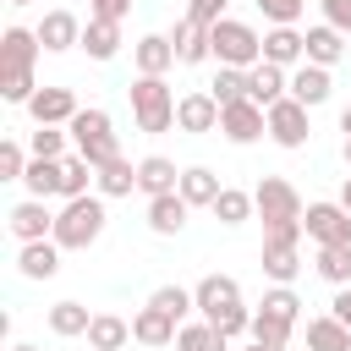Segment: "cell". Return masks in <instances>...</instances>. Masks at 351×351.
<instances>
[{
    "mask_svg": "<svg viewBox=\"0 0 351 351\" xmlns=\"http://www.w3.org/2000/svg\"><path fill=\"white\" fill-rule=\"evenodd\" d=\"M192 296H197V318H208V324L225 329L230 340L252 329V307L241 302V285H236L230 274H203V280L192 285Z\"/></svg>",
    "mask_w": 351,
    "mask_h": 351,
    "instance_id": "obj_1",
    "label": "cell"
},
{
    "mask_svg": "<svg viewBox=\"0 0 351 351\" xmlns=\"http://www.w3.org/2000/svg\"><path fill=\"white\" fill-rule=\"evenodd\" d=\"M104 197L99 192H82V197H66L60 203V214H55V241L66 247V252H88L99 236H104Z\"/></svg>",
    "mask_w": 351,
    "mask_h": 351,
    "instance_id": "obj_2",
    "label": "cell"
},
{
    "mask_svg": "<svg viewBox=\"0 0 351 351\" xmlns=\"http://www.w3.org/2000/svg\"><path fill=\"white\" fill-rule=\"evenodd\" d=\"M296 324H302V302H296V291H291V285H274V291H263V302L252 307V329H247V340L291 346Z\"/></svg>",
    "mask_w": 351,
    "mask_h": 351,
    "instance_id": "obj_3",
    "label": "cell"
},
{
    "mask_svg": "<svg viewBox=\"0 0 351 351\" xmlns=\"http://www.w3.org/2000/svg\"><path fill=\"white\" fill-rule=\"evenodd\" d=\"M126 99H132V121H137V132L159 137V132L176 126V93H170L165 77H132V82H126Z\"/></svg>",
    "mask_w": 351,
    "mask_h": 351,
    "instance_id": "obj_4",
    "label": "cell"
},
{
    "mask_svg": "<svg viewBox=\"0 0 351 351\" xmlns=\"http://www.w3.org/2000/svg\"><path fill=\"white\" fill-rule=\"evenodd\" d=\"M71 148L99 170V165H110L115 154H121V143H115V121H110V110H99V104H82L77 115H71Z\"/></svg>",
    "mask_w": 351,
    "mask_h": 351,
    "instance_id": "obj_5",
    "label": "cell"
},
{
    "mask_svg": "<svg viewBox=\"0 0 351 351\" xmlns=\"http://www.w3.org/2000/svg\"><path fill=\"white\" fill-rule=\"evenodd\" d=\"M208 38H214V66H241L247 71V66L263 60V33L241 16H219L208 27Z\"/></svg>",
    "mask_w": 351,
    "mask_h": 351,
    "instance_id": "obj_6",
    "label": "cell"
},
{
    "mask_svg": "<svg viewBox=\"0 0 351 351\" xmlns=\"http://www.w3.org/2000/svg\"><path fill=\"white\" fill-rule=\"evenodd\" d=\"M302 230H307V241L313 247H351V208L346 203H307V214H302Z\"/></svg>",
    "mask_w": 351,
    "mask_h": 351,
    "instance_id": "obj_7",
    "label": "cell"
},
{
    "mask_svg": "<svg viewBox=\"0 0 351 351\" xmlns=\"http://www.w3.org/2000/svg\"><path fill=\"white\" fill-rule=\"evenodd\" d=\"M219 137H225V143H236V148H247V143L269 137V110H263V104H252V99L225 104V110H219Z\"/></svg>",
    "mask_w": 351,
    "mask_h": 351,
    "instance_id": "obj_8",
    "label": "cell"
},
{
    "mask_svg": "<svg viewBox=\"0 0 351 351\" xmlns=\"http://www.w3.org/2000/svg\"><path fill=\"white\" fill-rule=\"evenodd\" d=\"M252 203H258V219L263 225H274V219H302L307 208H302V192L285 181V176H263L258 186H252Z\"/></svg>",
    "mask_w": 351,
    "mask_h": 351,
    "instance_id": "obj_9",
    "label": "cell"
},
{
    "mask_svg": "<svg viewBox=\"0 0 351 351\" xmlns=\"http://www.w3.org/2000/svg\"><path fill=\"white\" fill-rule=\"evenodd\" d=\"M307 137H313L307 104H296L291 93H285L280 104H269V143H280V148H307Z\"/></svg>",
    "mask_w": 351,
    "mask_h": 351,
    "instance_id": "obj_10",
    "label": "cell"
},
{
    "mask_svg": "<svg viewBox=\"0 0 351 351\" xmlns=\"http://www.w3.org/2000/svg\"><path fill=\"white\" fill-rule=\"evenodd\" d=\"M5 225H11V236H16V241H44V236H55L49 197H22V203H11Z\"/></svg>",
    "mask_w": 351,
    "mask_h": 351,
    "instance_id": "obj_11",
    "label": "cell"
},
{
    "mask_svg": "<svg viewBox=\"0 0 351 351\" xmlns=\"http://www.w3.org/2000/svg\"><path fill=\"white\" fill-rule=\"evenodd\" d=\"M22 110L33 115V126H71V115H77L82 104H77V93H71V88H38Z\"/></svg>",
    "mask_w": 351,
    "mask_h": 351,
    "instance_id": "obj_12",
    "label": "cell"
},
{
    "mask_svg": "<svg viewBox=\"0 0 351 351\" xmlns=\"http://www.w3.org/2000/svg\"><path fill=\"white\" fill-rule=\"evenodd\" d=\"M176 126H181V132H192V137H203V132H219V99H214L208 88H197V93H181V99H176Z\"/></svg>",
    "mask_w": 351,
    "mask_h": 351,
    "instance_id": "obj_13",
    "label": "cell"
},
{
    "mask_svg": "<svg viewBox=\"0 0 351 351\" xmlns=\"http://www.w3.org/2000/svg\"><path fill=\"white\" fill-rule=\"evenodd\" d=\"M60 241L44 236V241H16V274L22 280H55L60 274Z\"/></svg>",
    "mask_w": 351,
    "mask_h": 351,
    "instance_id": "obj_14",
    "label": "cell"
},
{
    "mask_svg": "<svg viewBox=\"0 0 351 351\" xmlns=\"http://www.w3.org/2000/svg\"><path fill=\"white\" fill-rule=\"evenodd\" d=\"M132 66H137V77H165L170 66H181L176 60V38L170 33H143L132 44Z\"/></svg>",
    "mask_w": 351,
    "mask_h": 351,
    "instance_id": "obj_15",
    "label": "cell"
},
{
    "mask_svg": "<svg viewBox=\"0 0 351 351\" xmlns=\"http://www.w3.org/2000/svg\"><path fill=\"white\" fill-rule=\"evenodd\" d=\"M285 93H291V71H285V66H274V60L247 66V99H252V104L269 110V104H280Z\"/></svg>",
    "mask_w": 351,
    "mask_h": 351,
    "instance_id": "obj_16",
    "label": "cell"
},
{
    "mask_svg": "<svg viewBox=\"0 0 351 351\" xmlns=\"http://www.w3.org/2000/svg\"><path fill=\"white\" fill-rule=\"evenodd\" d=\"M186 214H192V203H186L181 192H159V197H148V208H143V219H148L154 236H181V230H186Z\"/></svg>",
    "mask_w": 351,
    "mask_h": 351,
    "instance_id": "obj_17",
    "label": "cell"
},
{
    "mask_svg": "<svg viewBox=\"0 0 351 351\" xmlns=\"http://www.w3.org/2000/svg\"><path fill=\"white\" fill-rule=\"evenodd\" d=\"M176 335H181V324H176L165 307L143 302V307L132 313V340H137V346H176Z\"/></svg>",
    "mask_w": 351,
    "mask_h": 351,
    "instance_id": "obj_18",
    "label": "cell"
},
{
    "mask_svg": "<svg viewBox=\"0 0 351 351\" xmlns=\"http://www.w3.org/2000/svg\"><path fill=\"white\" fill-rule=\"evenodd\" d=\"M170 38H176V60H181V66H203V60H214V38H208V22H197V16H181Z\"/></svg>",
    "mask_w": 351,
    "mask_h": 351,
    "instance_id": "obj_19",
    "label": "cell"
},
{
    "mask_svg": "<svg viewBox=\"0 0 351 351\" xmlns=\"http://www.w3.org/2000/svg\"><path fill=\"white\" fill-rule=\"evenodd\" d=\"M263 60L296 71V66L307 60V33H302V27H269V33H263Z\"/></svg>",
    "mask_w": 351,
    "mask_h": 351,
    "instance_id": "obj_20",
    "label": "cell"
},
{
    "mask_svg": "<svg viewBox=\"0 0 351 351\" xmlns=\"http://www.w3.org/2000/svg\"><path fill=\"white\" fill-rule=\"evenodd\" d=\"M38 44H44V55L77 49V44H82V22H77L71 11H44V22H38Z\"/></svg>",
    "mask_w": 351,
    "mask_h": 351,
    "instance_id": "obj_21",
    "label": "cell"
},
{
    "mask_svg": "<svg viewBox=\"0 0 351 351\" xmlns=\"http://www.w3.org/2000/svg\"><path fill=\"white\" fill-rule=\"evenodd\" d=\"M329 93H335V82H329V66H313V60H302V66L291 71V99H296V104L318 110Z\"/></svg>",
    "mask_w": 351,
    "mask_h": 351,
    "instance_id": "obj_22",
    "label": "cell"
},
{
    "mask_svg": "<svg viewBox=\"0 0 351 351\" xmlns=\"http://www.w3.org/2000/svg\"><path fill=\"white\" fill-rule=\"evenodd\" d=\"M77 49H88V60H115V55H121V22H110V16H88Z\"/></svg>",
    "mask_w": 351,
    "mask_h": 351,
    "instance_id": "obj_23",
    "label": "cell"
},
{
    "mask_svg": "<svg viewBox=\"0 0 351 351\" xmlns=\"http://www.w3.org/2000/svg\"><path fill=\"white\" fill-rule=\"evenodd\" d=\"M38 55H44L38 27H16V22H11V27L0 33V71H5V66H33Z\"/></svg>",
    "mask_w": 351,
    "mask_h": 351,
    "instance_id": "obj_24",
    "label": "cell"
},
{
    "mask_svg": "<svg viewBox=\"0 0 351 351\" xmlns=\"http://www.w3.org/2000/svg\"><path fill=\"white\" fill-rule=\"evenodd\" d=\"M181 186V170H176V159H165V154H148V159H137V192L143 197H159V192H176Z\"/></svg>",
    "mask_w": 351,
    "mask_h": 351,
    "instance_id": "obj_25",
    "label": "cell"
},
{
    "mask_svg": "<svg viewBox=\"0 0 351 351\" xmlns=\"http://www.w3.org/2000/svg\"><path fill=\"white\" fill-rule=\"evenodd\" d=\"M307 60L313 66H340L346 60V33L340 27H329V22H318V27H307Z\"/></svg>",
    "mask_w": 351,
    "mask_h": 351,
    "instance_id": "obj_26",
    "label": "cell"
},
{
    "mask_svg": "<svg viewBox=\"0 0 351 351\" xmlns=\"http://www.w3.org/2000/svg\"><path fill=\"white\" fill-rule=\"evenodd\" d=\"M93 192H99V197H132V192H137V165H132L126 154H115L110 165H99Z\"/></svg>",
    "mask_w": 351,
    "mask_h": 351,
    "instance_id": "obj_27",
    "label": "cell"
},
{
    "mask_svg": "<svg viewBox=\"0 0 351 351\" xmlns=\"http://www.w3.org/2000/svg\"><path fill=\"white\" fill-rule=\"evenodd\" d=\"M192 208H214V197H219V176L208 170V165H186L181 170V186H176Z\"/></svg>",
    "mask_w": 351,
    "mask_h": 351,
    "instance_id": "obj_28",
    "label": "cell"
},
{
    "mask_svg": "<svg viewBox=\"0 0 351 351\" xmlns=\"http://www.w3.org/2000/svg\"><path fill=\"white\" fill-rule=\"evenodd\" d=\"M225 230H236V225H247L252 214H258V203H252V192H241V186H219V197H214V208H208Z\"/></svg>",
    "mask_w": 351,
    "mask_h": 351,
    "instance_id": "obj_29",
    "label": "cell"
},
{
    "mask_svg": "<svg viewBox=\"0 0 351 351\" xmlns=\"http://www.w3.org/2000/svg\"><path fill=\"white\" fill-rule=\"evenodd\" d=\"M263 274H269L274 285H291V280L302 274V247H291V241H263Z\"/></svg>",
    "mask_w": 351,
    "mask_h": 351,
    "instance_id": "obj_30",
    "label": "cell"
},
{
    "mask_svg": "<svg viewBox=\"0 0 351 351\" xmlns=\"http://www.w3.org/2000/svg\"><path fill=\"white\" fill-rule=\"evenodd\" d=\"M126 340H132V324L121 313H93V324H88V346L93 351H126Z\"/></svg>",
    "mask_w": 351,
    "mask_h": 351,
    "instance_id": "obj_31",
    "label": "cell"
},
{
    "mask_svg": "<svg viewBox=\"0 0 351 351\" xmlns=\"http://www.w3.org/2000/svg\"><path fill=\"white\" fill-rule=\"evenodd\" d=\"M307 351H351V329L335 313H318L307 318Z\"/></svg>",
    "mask_w": 351,
    "mask_h": 351,
    "instance_id": "obj_32",
    "label": "cell"
},
{
    "mask_svg": "<svg viewBox=\"0 0 351 351\" xmlns=\"http://www.w3.org/2000/svg\"><path fill=\"white\" fill-rule=\"evenodd\" d=\"M176 351H230V335H225V329H214L208 318H192V324H181Z\"/></svg>",
    "mask_w": 351,
    "mask_h": 351,
    "instance_id": "obj_33",
    "label": "cell"
},
{
    "mask_svg": "<svg viewBox=\"0 0 351 351\" xmlns=\"http://www.w3.org/2000/svg\"><path fill=\"white\" fill-rule=\"evenodd\" d=\"M88 324H93V313H88L82 302H55V307H49V335H60V340L88 335Z\"/></svg>",
    "mask_w": 351,
    "mask_h": 351,
    "instance_id": "obj_34",
    "label": "cell"
},
{
    "mask_svg": "<svg viewBox=\"0 0 351 351\" xmlns=\"http://www.w3.org/2000/svg\"><path fill=\"white\" fill-rule=\"evenodd\" d=\"M27 197H60V159H27Z\"/></svg>",
    "mask_w": 351,
    "mask_h": 351,
    "instance_id": "obj_35",
    "label": "cell"
},
{
    "mask_svg": "<svg viewBox=\"0 0 351 351\" xmlns=\"http://www.w3.org/2000/svg\"><path fill=\"white\" fill-rule=\"evenodd\" d=\"M93 181H99V170H93V165H88V159L71 148V154L60 159V197H82Z\"/></svg>",
    "mask_w": 351,
    "mask_h": 351,
    "instance_id": "obj_36",
    "label": "cell"
},
{
    "mask_svg": "<svg viewBox=\"0 0 351 351\" xmlns=\"http://www.w3.org/2000/svg\"><path fill=\"white\" fill-rule=\"evenodd\" d=\"M27 148H33V159H66L71 154V132L66 126H33Z\"/></svg>",
    "mask_w": 351,
    "mask_h": 351,
    "instance_id": "obj_37",
    "label": "cell"
},
{
    "mask_svg": "<svg viewBox=\"0 0 351 351\" xmlns=\"http://www.w3.org/2000/svg\"><path fill=\"white\" fill-rule=\"evenodd\" d=\"M313 269L329 285H351V247H318L313 252Z\"/></svg>",
    "mask_w": 351,
    "mask_h": 351,
    "instance_id": "obj_38",
    "label": "cell"
},
{
    "mask_svg": "<svg viewBox=\"0 0 351 351\" xmlns=\"http://www.w3.org/2000/svg\"><path fill=\"white\" fill-rule=\"evenodd\" d=\"M33 93H38L33 66H5V71H0V99H5V104H27Z\"/></svg>",
    "mask_w": 351,
    "mask_h": 351,
    "instance_id": "obj_39",
    "label": "cell"
},
{
    "mask_svg": "<svg viewBox=\"0 0 351 351\" xmlns=\"http://www.w3.org/2000/svg\"><path fill=\"white\" fill-rule=\"evenodd\" d=\"M208 93L219 99V110H225V104H236V99H247V71H241V66H219V71H214V82H208Z\"/></svg>",
    "mask_w": 351,
    "mask_h": 351,
    "instance_id": "obj_40",
    "label": "cell"
},
{
    "mask_svg": "<svg viewBox=\"0 0 351 351\" xmlns=\"http://www.w3.org/2000/svg\"><path fill=\"white\" fill-rule=\"evenodd\" d=\"M148 302H154V307H165V313H170L176 324H186V313H197V296H192L186 285H159V291H154Z\"/></svg>",
    "mask_w": 351,
    "mask_h": 351,
    "instance_id": "obj_41",
    "label": "cell"
},
{
    "mask_svg": "<svg viewBox=\"0 0 351 351\" xmlns=\"http://www.w3.org/2000/svg\"><path fill=\"white\" fill-rule=\"evenodd\" d=\"M27 159H33V148H22L16 137H5L0 143V181H22L27 176Z\"/></svg>",
    "mask_w": 351,
    "mask_h": 351,
    "instance_id": "obj_42",
    "label": "cell"
},
{
    "mask_svg": "<svg viewBox=\"0 0 351 351\" xmlns=\"http://www.w3.org/2000/svg\"><path fill=\"white\" fill-rule=\"evenodd\" d=\"M258 11L269 16V27H296L302 11H307V0H258Z\"/></svg>",
    "mask_w": 351,
    "mask_h": 351,
    "instance_id": "obj_43",
    "label": "cell"
},
{
    "mask_svg": "<svg viewBox=\"0 0 351 351\" xmlns=\"http://www.w3.org/2000/svg\"><path fill=\"white\" fill-rule=\"evenodd\" d=\"M302 219H274V225H263V241H291V247H302Z\"/></svg>",
    "mask_w": 351,
    "mask_h": 351,
    "instance_id": "obj_44",
    "label": "cell"
},
{
    "mask_svg": "<svg viewBox=\"0 0 351 351\" xmlns=\"http://www.w3.org/2000/svg\"><path fill=\"white\" fill-rule=\"evenodd\" d=\"M225 5H230V0H186V16H197V22L214 27V22L225 16Z\"/></svg>",
    "mask_w": 351,
    "mask_h": 351,
    "instance_id": "obj_45",
    "label": "cell"
},
{
    "mask_svg": "<svg viewBox=\"0 0 351 351\" xmlns=\"http://www.w3.org/2000/svg\"><path fill=\"white\" fill-rule=\"evenodd\" d=\"M318 5H324V22H329V27L351 33V0H318Z\"/></svg>",
    "mask_w": 351,
    "mask_h": 351,
    "instance_id": "obj_46",
    "label": "cell"
},
{
    "mask_svg": "<svg viewBox=\"0 0 351 351\" xmlns=\"http://www.w3.org/2000/svg\"><path fill=\"white\" fill-rule=\"evenodd\" d=\"M132 0H88V16H110V22H126Z\"/></svg>",
    "mask_w": 351,
    "mask_h": 351,
    "instance_id": "obj_47",
    "label": "cell"
},
{
    "mask_svg": "<svg viewBox=\"0 0 351 351\" xmlns=\"http://www.w3.org/2000/svg\"><path fill=\"white\" fill-rule=\"evenodd\" d=\"M329 313H335V318L351 329V285H335V302H329Z\"/></svg>",
    "mask_w": 351,
    "mask_h": 351,
    "instance_id": "obj_48",
    "label": "cell"
},
{
    "mask_svg": "<svg viewBox=\"0 0 351 351\" xmlns=\"http://www.w3.org/2000/svg\"><path fill=\"white\" fill-rule=\"evenodd\" d=\"M241 351H285V346H263V340H247Z\"/></svg>",
    "mask_w": 351,
    "mask_h": 351,
    "instance_id": "obj_49",
    "label": "cell"
},
{
    "mask_svg": "<svg viewBox=\"0 0 351 351\" xmlns=\"http://www.w3.org/2000/svg\"><path fill=\"white\" fill-rule=\"evenodd\" d=\"M340 132H346V137H351V104H346V110H340Z\"/></svg>",
    "mask_w": 351,
    "mask_h": 351,
    "instance_id": "obj_50",
    "label": "cell"
},
{
    "mask_svg": "<svg viewBox=\"0 0 351 351\" xmlns=\"http://www.w3.org/2000/svg\"><path fill=\"white\" fill-rule=\"evenodd\" d=\"M340 203H346V208H351V176H346V186H340Z\"/></svg>",
    "mask_w": 351,
    "mask_h": 351,
    "instance_id": "obj_51",
    "label": "cell"
},
{
    "mask_svg": "<svg viewBox=\"0 0 351 351\" xmlns=\"http://www.w3.org/2000/svg\"><path fill=\"white\" fill-rule=\"evenodd\" d=\"M5 5H33V0H5Z\"/></svg>",
    "mask_w": 351,
    "mask_h": 351,
    "instance_id": "obj_52",
    "label": "cell"
},
{
    "mask_svg": "<svg viewBox=\"0 0 351 351\" xmlns=\"http://www.w3.org/2000/svg\"><path fill=\"white\" fill-rule=\"evenodd\" d=\"M346 165H351V137H346Z\"/></svg>",
    "mask_w": 351,
    "mask_h": 351,
    "instance_id": "obj_53",
    "label": "cell"
},
{
    "mask_svg": "<svg viewBox=\"0 0 351 351\" xmlns=\"http://www.w3.org/2000/svg\"><path fill=\"white\" fill-rule=\"evenodd\" d=\"M11 351H38V346H11Z\"/></svg>",
    "mask_w": 351,
    "mask_h": 351,
    "instance_id": "obj_54",
    "label": "cell"
},
{
    "mask_svg": "<svg viewBox=\"0 0 351 351\" xmlns=\"http://www.w3.org/2000/svg\"><path fill=\"white\" fill-rule=\"evenodd\" d=\"M88 351H93V346H88Z\"/></svg>",
    "mask_w": 351,
    "mask_h": 351,
    "instance_id": "obj_55",
    "label": "cell"
}]
</instances>
